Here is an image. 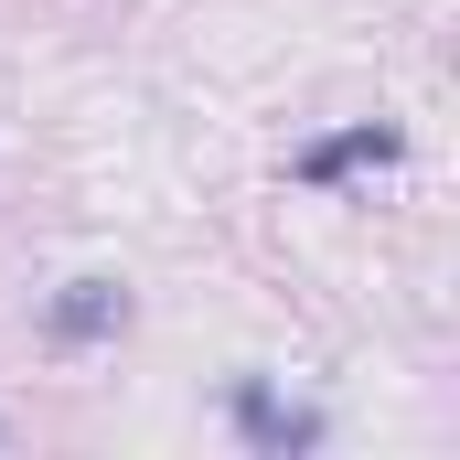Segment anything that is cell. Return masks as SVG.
<instances>
[{"mask_svg": "<svg viewBox=\"0 0 460 460\" xmlns=\"http://www.w3.org/2000/svg\"><path fill=\"white\" fill-rule=\"evenodd\" d=\"M353 161H396V128H343V139H322V150L300 161V182H332Z\"/></svg>", "mask_w": 460, "mask_h": 460, "instance_id": "cell-3", "label": "cell"}, {"mask_svg": "<svg viewBox=\"0 0 460 460\" xmlns=\"http://www.w3.org/2000/svg\"><path fill=\"white\" fill-rule=\"evenodd\" d=\"M118 322H128V289H118V279H65V289H54V332H65V343H108Z\"/></svg>", "mask_w": 460, "mask_h": 460, "instance_id": "cell-1", "label": "cell"}, {"mask_svg": "<svg viewBox=\"0 0 460 460\" xmlns=\"http://www.w3.org/2000/svg\"><path fill=\"white\" fill-rule=\"evenodd\" d=\"M235 429H246L257 450H311V439H322V418H300V407H279L268 385H235Z\"/></svg>", "mask_w": 460, "mask_h": 460, "instance_id": "cell-2", "label": "cell"}]
</instances>
